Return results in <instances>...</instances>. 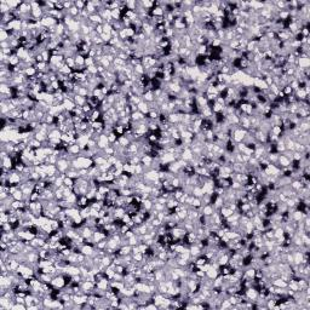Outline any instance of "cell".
<instances>
[{
  "label": "cell",
  "mask_w": 310,
  "mask_h": 310,
  "mask_svg": "<svg viewBox=\"0 0 310 310\" xmlns=\"http://www.w3.org/2000/svg\"><path fill=\"white\" fill-rule=\"evenodd\" d=\"M63 184L65 187H68V188H73L74 187V179H72V178H69V177H64V179H63Z\"/></svg>",
  "instance_id": "7a4b0ae2"
},
{
  "label": "cell",
  "mask_w": 310,
  "mask_h": 310,
  "mask_svg": "<svg viewBox=\"0 0 310 310\" xmlns=\"http://www.w3.org/2000/svg\"><path fill=\"white\" fill-rule=\"evenodd\" d=\"M137 107H138V110H139L141 113H143L144 115L149 113V105H148V103H147V102L142 101V102H139V103L137 104Z\"/></svg>",
  "instance_id": "6da1fadb"
}]
</instances>
